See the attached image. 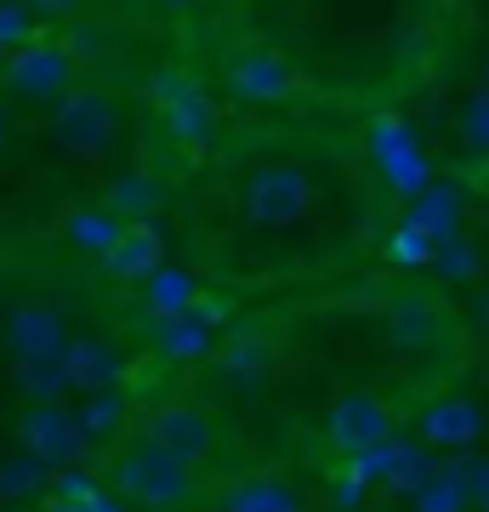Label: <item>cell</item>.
<instances>
[{"mask_svg": "<svg viewBox=\"0 0 489 512\" xmlns=\"http://www.w3.org/2000/svg\"><path fill=\"white\" fill-rule=\"evenodd\" d=\"M109 490L137 512H188L200 501V467L137 439L109 461Z\"/></svg>", "mask_w": 489, "mask_h": 512, "instance_id": "6da1fadb", "label": "cell"}, {"mask_svg": "<svg viewBox=\"0 0 489 512\" xmlns=\"http://www.w3.org/2000/svg\"><path fill=\"white\" fill-rule=\"evenodd\" d=\"M319 205H325V183L302 160H256L239 177V211L251 228H302Z\"/></svg>", "mask_w": 489, "mask_h": 512, "instance_id": "7a4b0ae2", "label": "cell"}, {"mask_svg": "<svg viewBox=\"0 0 489 512\" xmlns=\"http://www.w3.org/2000/svg\"><path fill=\"white\" fill-rule=\"evenodd\" d=\"M222 97L256 114L285 109V103L302 97V69H296V57L268 46V40H245L222 63Z\"/></svg>", "mask_w": 489, "mask_h": 512, "instance_id": "3957f363", "label": "cell"}, {"mask_svg": "<svg viewBox=\"0 0 489 512\" xmlns=\"http://www.w3.org/2000/svg\"><path fill=\"white\" fill-rule=\"evenodd\" d=\"M80 86V57L63 46V40H23L0 57V92L12 103H29V109H52Z\"/></svg>", "mask_w": 489, "mask_h": 512, "instance_id": "277c9868", "label": "cell"}, {"mask_svg": "<svg viewBox=\"0 0 489 512\" xmlns=\"http://www.w3.org/2000/svg\"><path fill=\"white\" fill-rule=\"evenodd\" d=\"M120 126H126V109H120V97L103 92V86H74L63 103H52V114H46V137H52L63 154H103V148L120 137Z\"/></svg>", "mask_w": 489, "mask_h": 512, "instance_id": "5b68a950", "label": "cell"}, {"mask_svg": "<svg viewBox=\"0 0 489 512\" xmlns=\"http://www.w3.org/2000/svg\"><path fill=\"white\" fill-rule=\"evenodd\" d=\"M325 439L342 461L364 456V450H381L387 439H399V404L387 399L381 387H347L325 410Z\"/></svg>", "mask_w": 489, "mask_h": 512, "instance_id": "8992f818", "label": "cell"}, {"mask_svg": "<svg viewBox=\"0 0 489 512\" xmlns=\"http://www.w3.org/2000/svg\"><path fill=\"white\" fill-rule=\"evenodd\" d=\"M143 444H154V450H171L177 461H188V467H205V461L217 456L222 444V427L217 416L205 410V404H160V410H148L143 416Z\"/></svg>", "mask_w": 489, "mask_h": 512, "instance_id": "52a82bcc", "label": "cell"}, {"mask_svg": "<svg viewBox=\"0 0 489 512\" xmlns=\"http://www.w3.org/2000/svg\"><path fill=\"white\" fill-rule=\"evenodd\" d=\"M148 92H154V109H160V126L177 137V143L200 148L211 131H217V103H211V92H205L200 80L188 69H160L154 80H148Z\"/></svg>", "mask_w": 489, "mask_h": 512, "instance_id": "ba28073f", "label": "cell"}, {"mask_svg": "<svg viewBox=\"0 0 489 512\" xmlns=\"http://www.w3.org/2000/svg\"><path fill=\"white\" fill-rule=\"evenodd\" d=\"M74 342L69 313L46 302V296H29L18 308L6 313V353L18 365H35V359H63V348Z\"/></svg>", "mask_w": 489, "mask_h": 512, "instance_id": "9c48e42d", "label": "cell"}, {"mask_svg": "<svg viewBox=\"0 0 489 512\" xmlns=\"http://www.w3.org/2000/svg\"><path fill=\"white\" fill-rule=\"evenodd\" d=\"M18 444L35 450L52 473H69V467L86 461V439L74 427V410H63V404H29L18 421Z\"/></svg>", "mask_w": 489, "mask_h": 512, "instance_id": "30bf717a", "label": "cell"}, {"mask_svg": "<svg viewBox=\"0 0 489 512\" xmlns=\"http://www.w3.org/2000/svg\"><path fill=\"white\" fill-rule=\"evenodd\" d=\"M148 348L160 353L165 365H205L217 359L222 336H217V319L205 308H188V313H165L148 325Z\"/></svg>", "mask_w": 489, "mask_h": 512, "instance_id": "8fae6325", "label": "cell"}, {"mask_svg": "<svg viewBox=\"0 0 489 512\" xmlns=\"http://www.w3.org/2000/svg\"><path fill=\"white\" fill-rule=\"evenodd\" d=\"M57 228H63V245H69V251L103 262V256L120 245V234H126V217H120L109 200H86V205H69Z\"/></svg>", "mask_w": 489, "mask_h": 512, "instance_id": "7c38bea8", "label": "cell"}, {"mask_svg": "<svg viewBox=\"0 0 489 512\" xmlns=\"http://www.w3.org/2000/svg\"><path fill=\"white\" fill-rule=\"evenodd\" d=\"M74 427L86 450H120L131 427V393L126 387H103V393H80V410H74Z\"/></svg>", "mask_w": 489, "mask_h": 512, "instance_id": "4fadbf2b", "label": "cell"}, {"mask_svg": "<svg viewBox=\"0 0 489 512\" xmlns=\"http://www.w3.org/2000/svg\"><path fill=\"white\" fill-rule=\"evenodd\" d=\"M484 433V416L467 393H433L421 404V439L427 444H444V450H461Z\"/></svg>", "mask_w": 489, "mask_h": 512, "instance_id": "5bb4252c", "label": "cell"}, {"mask_svg": "<svg viewBox=\"0 0 489 512\" xmlns=\"http://www.w3.org/2000/svg\"><path fill=\"white\" fill-rule=\"evenodd\" d=\"M154 268H165V239L154 234V222H126V234L103 256V274L114 285H143Z\"/></svg>", "mask_w": 489, "mask_h": 512, "instance_id": "9a60e30c", "label": "cell"}, {"mask_svg": "<svg viewBox=\"0 0 489 512\" xmlns=\"http://www.w3.org/2000/svg\"><path fill=\"white\" fill-rule=\"evenodd\" d=\"M63 376H69V393H103V387H120L126 365L103 336H74L63 348Z\"/></svg>", "mask_w": 489, "mask_h": 512, "instance_id": "2e32d148", "label": "cell"}, {"mask_svg": "<svg viewBox=\"0 0 489 512\" xmlns=\"http://www.w3.org/2000/svg\"><path fill=\"white\" fill-rule=\"evenodd\" d=\"M217 512H308V501H302V490L290 478L256 473V478H234L217 495Z\"/></svg>", "mask_w": 489, "mask_h": 512, "instance_id": "e0dca14e", "label": "cell"}, {"mask_svg": "<svg viewBox=\"0 0 489 512\" xmlns=\"http://www.w3.org/2000/svg\"><path fill=\"white\" fill-rule=\"evenodd\" d=\"M143 291V308L148 319H165V313H188V308H200V279L188 274V268H154V274L137 285Z\"/></svg>", "mask_w": 489, "mask_h": 512, "instance_id": "ac0fdd59", "label": "cell"}, {"mask_svg": "<svg viewBox=\"0 0 489 512\" xmlns=\"http://www.w3.org/2000/svg\"><path fill=\"white\" fill-rule=\"evenodd\" d=\"M268 365H273L268 336H228V342L217 348V370H222V382H234V387H256V382H268Z\"/></svg>", "mask_w": 489, "mask_h": 512, "instance_id": "d6986e66", "label": "cell"}, {"mask_svg": "<svg viewBox=\"0 0 489 512\" xmlns=\"http://www.w3.org/2000/svg\"><path fill=\"white\" fill-rule=\"evenodd\" d=\"M52 467L35 456V450H12V456H0V501H12V507H23V501H35L40 490H52Z\"/></svg>", "mask_w": 489, "mask_h": 512, "instance_id": "ffe728a7", "label": "cell"}, {"mask_svg": "<svg viewBox=\"0 0 489 512\" xmlns=\"http://www.w3.org/2000/svg\"><path fill=\"white\" fill-rule=\"evenodd\" d=\"M52 512H131V507L109 490V484L80 478V473L69 467V473L52 478Z\"/></svg>", "mask_w": 489, "mask_h": 512, "instance_id": "44dd1931", "label": "cell"}, {"mask_svg": "<svg viewBox=\"0 0 489 512\" xmlns=\"http://www.w3.org/2000/svg\"><path fill=\"white\" fill-rule=\"evenodd\" d=\"M103 200H109L126 222H154V211H160L165 194H160V183H154L148 171H126V177H120V183L103 194Z\"/></svg>", "mask_w": 489, "mask_h": 512, "instance_id": "7402d4cb", "label": "cell"}, {"mask_svg": "<svg viewBox=\"0 0 489 512\" xmlns=\"http://www.w3.org/2000/svg\"><path fill=\"white\" fill-rule=\"evenodd\" d=\"M18 387L29 404H63L69 393V376H63V359H35V365H18Z\"/></svg>", "mask_w": 489, "mask_h": 512, "instance_id": "603a6c76", "label": "cell"}, {"mask_svg": "<svg viewBox=\"0 0 489 512\" xmlns=\"http://www.w3.org/2000/svg\"><path fill=\"white\" fill-rule=\"evenodd\" d=\"M416 507L421 512H461L467 507V478L461 473H433L416 490Z\"/></svg>", "mask_w": 489, "mask_h": 512, "instance_id": "cb8c5ba5", "label": "cell"}, {"mask_svg": "<svg viewBox=\"0 0 489 512\" xmlns=\"http://www.w3.org/2000/svg\"><path fill=\"white\" fill-rule=\"evenodd\" d=\"M40 23H63V18H80L86 12V0H23Z\"/></svg>", "mask_w": 489, "mask_h": 512, "instance_id": "d4e9b609", "label": "cell"}, {"mask_svg": "<svg viewBox=\"0 0 489 512\" xmlns=\"http://www.w3.org/2000/svg\"><path fill=\"white\" fill-rule=\"evenodd\" d=\"M12 137H18V114H12V97L0 92V160L12 154Z\"/></svg>", "mask_w": 489, "mask_h": 512, "instance_id": "484cf974", "label": "cell"}, {"mask_svg": "<svg viewBox=\"0 0 489 512\" xmlns=\"http://www.w3.org/2000/svg\"><path fill=\"white\" fill-rule=\"evenodd\" d=\"M148 6H154V12H165V18H182V12H194L200 0H148Z\"/></svg>", "mask_w": 489, "mask_h": 512, "instance_id": "4316f807", "label": "cell"}, {"mask_svg": "<svg viewBox=\"0 0 489 512\" xmlns=\"http://www.w3.org/2000/svg\"><path fill=\"white\" fill-rule=\"evenodd\" d=\"M0 512H35V507H0Z\"/></svg>", "mask_w": 489, "mask_h": 512, "instance_id": "83f0119b", "label": "cell"}, {"mask_svg": "<svg viewBox=\"0 0 489 512\" xmlns=\"http://www.w3.org/2000/svg\"><path fill=\"white\" fill-rule=\"evenodd\" d=\"M484 507H489V473H484Z\"/></svg>", "mask_w": 489, "mask_h": 512, "instance_id": "f1b7e54d", "label": "cell"}, {"mask_svg": "<svg viewBox=\"0 0 489 512\" xmlns=\"http://www.w3.org/2000/svg\"><path fill=\"white\" fill-rule=\"evenodd\" d=\"M0 57H6V40H0Z\"/></svg>", "mask_w": 489, "mask_h": 512, "instance_id": "f546056e", "label": "cell"}, {"mask_svg": "<svg viewBox=\"0 0 489 512\" xmlns=\"http://www.w3.org/2000/svg\"><path fill=\"white\" fill-rule=\"evenodd\" d=\"M234 6H251V0H234Z\"/></svg>", "mask_w": 489, "mask_h": 512, "instance_id": "4dcf8cb0", "label": "cell"}]
</instances>
